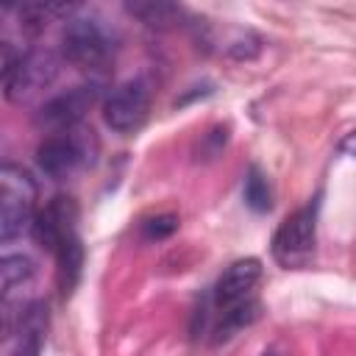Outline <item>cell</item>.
Wrapping results in <instances>:
<instances>
[{
  "instance_id": "7",
  "label": "cell",
  "mask_w": 356,
  "mask_h": 356,
  "mask_svg": "<svg viewBox=\"0 0 356 356\" xmlns=\"http://www.w3.org/2000/svg\"><path fill=\"white\" fill-rule=\"evenodd\" d=\"M97 100V86L95 83H86V86H75L70 92H61L50 100H44L36 111V125L47 134H58V131H67V128H75L81 125L83 114L95 106Z\"/></svg>"
},
{
  "instance_id": "8",
  "label": "cell",
  "mask_w": 356,
  "mask_h": 356,
  "mask_svg": "<svg viewBox=\"0 0 356 356\" xmlns=\"http://www.w3.org/2000/svg\"><path fill=\"white\" fill-rule=\"evenodd\" d=\"M261 278V261L259 259H239L234 261L214 284L211 289V306L217 314L231 312L248 300H253V289Z\"/></svg>"
},
{
  "instance_id": "11",
  "label": "cell",
  "mask_w": 356,
  "mask_h": 356,
  "mask_svg": "<svg viewBox=\"0 0 356 356\" xmlns=\"http://www.w3.org/2000/svg\"><path fill=\"white\" fill-rule=\"evenodd\" d=\"M42 339H44V320H42V309H39V306H33V309L22 317L17 356H39Z\"/></svg>"
},
{
  "instance_id": "2",
  "label": "cell",
  "mask_w": 356,
  "mask_h": 356,
  "mask_svg": "<svg viewBox=\"0 0 356 356\" xmlns=\"http://www.w3.org/2000/svg\"><path fill=\"white\" fill-rule=\"evenodd\" d=\"M64 58L83 72H103L114 61V39L95 17H72L64 28Z\"/></svg>"
},
{
  "instance_id": "9",
  "label": "cell",
  "mask_w": 356,
  "mask_h": 356,
  "mask_svg": "<svg viewBox=\"0 0 356 356\" xmlns=\"http://www.w3.org/2000/svg\"><path fill=\"white\" fill-rule=\"evenodd\" d=\"M75 203L70 197H56L53 203H47L36 217H33V234L42 242V248L47 250H58L67 239L78 236L75 234Z\"/></svg>"
},
{
  "instance_id": "13",
  "label": "cell",
  "mask_w": 356,
  "mask_h": 356,
  "mask_svg": "<svg viewBox=\"0 0 356 356\" xmlns=\"http://www.w3.org/2000/svg\"><path fill=\"white\" fill-rule=\"evenodd\" d=\"M131 14H136V17H142L147 25H161V22H167V17H172L175 14V6H164V3H150V6H131Z\"/></svg>"
},
{
  "instance_id": "10",
  "label": "cell",
  "mask_w": 356,
  "mask_h": 356,
  "mask_svg": "<svg viewBox=\"0 0 356 356\" xmlns=\"http://www.w3.org/2000/svg\"><path fill=\"white\" fill-rule=\"evenodd\" d=\"M33 275V261L22 253H0V298Z\"/></svg>"
},
{
  "instance_id": "3",
  "label": "cell",
  "mask_w": 356,
  "mask_h": 356,
  "mask_svg": "<svg viewBox=\"0 0 356 356\" xmlns=\"http://www.w3.org/2000/svg\"><path fill=\"white\" fill-rule=\"evenodd\" d=\"M39 189L31 172L17 164H0V242L17 236L36 217Z\"/></svg>"
},
{
  "instance_id": "16",
  "label": "cell",
  "mask_w": 356,
  "mask_h": 356,
  "mask_svg": "<svg viewBox=\"0 0 356 356\" xmlns=\"http://www.w3.org/2000/svg\"><path fill=\"white\" fill-rule=\"evenodd\" d=\"M6 331H8V309L0 303V339H3Z\"/></svg>"
},
{
  "instance_id": "6",
  "label": "cell",
  "mask_w": 356,
  "mask_h": 356,
  "mask_svg": "<svg viewBox=\"0 0 356 356\" xmlns=\"http://www.w3.org/2000/svg\"><path fill=\"white\" fill-rule=\"evenodd\" d=\"M150 111V92L142 81H125L103 100V120L117 134H136Z\"/></svg>"
},
{
  "instance_id": "14",
  "label": "cell",
  "mask_w": 356,
  "mask_h": 356,
  "mask_svg": "<svg viewBox=\"0 0 356 356\" xmlns=\"http://www.w3.org/2000/svg\"><path fill=\"white\" fill-rule=\"evenodd\" d=\"M175 228H178V220H175L172 214H159V217H153V220L145 222V236H147V239H164V236H170Z\"/></svg>"
},
{
  "instance_id": "1",
  "label": "cell",
  "mask_w": 356,
  "mask_h": 356,
  "mask_svg": "<svg viewBox=\"0 0 356 356\" xmlns=\"http://www.w3.org/2000/svg\"><path fill=\"white\" fill-rule=\"evenodd\" d=\"M97 150H100V142L95 131L86 125H75L58 134H47L36 147V161L44 175H50L53 181H64L92 167L97 159Z\"/></svg>"
},
{
  "instance_id": "4",
  "label": "cell",
  "mask_w": 356,
  "mask_h": 356,
  "mask_svg": "<svg viewBox=\"0 0 356 356\" xmlns=\"http://www.w3.org/2000/svg\"><path fill=\"white\" fill-rule=\"evenodd\" d=\"M58 75V56L50 50H31L17 58L11 75L6 78V97L14 106L36 103Z\"/></svg>"
},
{
  "instance_id": "15",
  "label": "cell",
  "mask_w": 356,
  "mask_h": 356,
  "mask_svg": "<svg viewBox=\"0 0 356 356\" xmlns=\"http://www.w3.org/2000/svg\"><path fill=\"white\" fill-rule=\"evenodd\" d=\"M17 53H14V47L11 44H6V42H0V81H6L8 75H11V70H14V64H17Z\"/></svg>"
},
{
  "instance_id": "12",
  "label": "cell",
  "mask_w": 356,
  "mask_h": 356,
  "mask_svg": "<svg viewBox=\"0 0 356 356\" xmlns=\"http://www.w3.org/2000/svg\"><path fill=\"white\" fill-rule=\"evenodd\" d=\"M242 195H245V203L253 211H270V206H273V189H270L267 178L256 167L248 170L245 184H242Z\"/></svg>"
},
{
  "instance_id": "5",
  "label": "cell",
  "mask_w": 356,
  "mask_h": 356,
  "mask_svg": "<svg viewBox=\"0 0 356 356\" xmlns=\"http://www.w3.org/2000/svg\"><path fill=\"white\" fill-rule=\"evenodd\" d=\"M312 256H314V211L298 209L278 225L273 236V259L286 270H298L306 267Z\"/></svg>"
}]
</instances>
